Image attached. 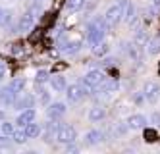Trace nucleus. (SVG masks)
Here are the masks:
<instances>
[{"label": "nucleus", "mask_w": 160, "mask_h": 154, "mask_svg": "<svg viewBox=\"0 0 160 154\" xmlns=\"http://www.w3.org/2000/svg\"><path fill=\"white\" fill-rule=\"evenodd\" d=\"M108 52H110V46H108L104 41H102L100 44H97V46H93V54H95V56H98V58H104Z\"/></svg>", "instance_id": "obj_21"}, {"label": "nucleus", "mask_w": 160, "mask_h": 154, "mask_svg": "<svg viewBox=\"0 0 160 154\" xmlns=\"http://www.w3.org/2000/svg\"><path fill=\"white\" fill-rule=\"evenodd\" d=\"M12 139H14V143H16V145H23L29 137H27V133H25V129H23V127H19V129H16V131H14Z\"/></svg>", "instance_id": "obj_20"}, {"label": "nucleus", "mask_w": 160, "mask_h": 154, "mask_svg": "<svg viewBox=\"0 0 160 154\" xmlns=\"http://www.w3.org/2000/svg\"><path fill=\"white\" fill-rule=\"evenodd\" d=\"M56 141L62 145H70V143H75L77 141V131L73 125H62L58 127V133H56Z\"/></svg>", "instance_id": "obj_4"}, {"label": "nucleus", "mask_w": 160, "mask_h": 154, "mask_svg": "<svg viewBox=\"0 0 160 154\" xmlns=\"http://www.w3.org/2000/svg\"><path fill=\"white\" fill-rule=\"evenodd\" d=\"M147 50H148V54H152V56L160 52V35H158V37H154V39H151V41L147 42Z\"/></svg>", "instance_id": "obj_19"}, {"label": "nucleus", "mask_w": 160, "mask_h": 154, "mask_svg": "<svg viewBox=\"0 0 160 154\" xmlns=\"http://www.w3.org/2000/svg\"><path fill=\"white\" fill-rule=\"evenodd\" d=\"M35 104V97L29 92H19V97H16V102H14V108L16 110H27V108H33Z\"/></svg>", "instance_id": "obj_6"}, {"label": "nucleus", "mask_w": 160, "mask_h": 154, "mask_svg": "<svg viewBox=\"0 0 160 154\" xmlns=\"http://www.w3.org/2000/svg\"><path fill=\"white\" fill-rule=\"evenodd\" d=\"M66 112H68V108H66L64 102H52V104H48V108H47L48 120H60V117L66 116Z\"/></svg>", "instance_id": "obj_7"}, {"label": "nucleus", "mask_w": 160, "mask_h": 154, "mask_svg": "<svg viewBox=\"0 0 160 154\" xmlns=\"http://www.w3.org/2000/svg\"><path fill=\"white\" fill-rule=\"evenodd\" d=\"M145 16L148 17V19H154L156 16H158V10L151 4V6H148V8H145Z\"/></svg>", "instance_id": "obj_32"}, {"label": "nucleus", "mask_w": 160, "mask_h": 154, "mask_svg": "<svg viewBox=\"0 0 160 154\" xmlns=\"http://www.w3.org/2000/svg\"><path fill=\"white\" fill-rule=\"evenodd\" d=\"M81 44H83L81 41H64L62 46H60V52L66 54V56H73L81 50Z\"/></svg>", "instance_id": "obj_11"}, {"label": "nucleus", "mask_w": 160, "mask_h": 154, "mask_svg": "<svg viewBox=\"0 0 160 154\" xmlns=\"http://www.w3.org/2000/svg\"><path fill=\"white\" fill-rule=\"evenodd\" d=\"M2 120H4V112H2V110H0V122H2Z\"/></svg>", "instance_id": "obj_38"}, {"label": "nucleus", "mask_w": 160, "mask_h": 154, "mask_svg": "<svg viewBox=\"0 0 160 154\" xmlns=\"http://www.w3.org/2000/svg\"><path fill=\"white\" fill-rule=\"evenodd\" d=\"M125 6H128V0H120L118 4H112V6L106 10L104 19H106L108 29H114L120 21H123V12H125Z\"/></svg>", "instance_id": "obj_2"}, {"label": "nucleus", "mask_w": 160, "mask_h": 154, "mask_svg": "<svg viewBox=\"0 0 160 154\" xmlns=\"http://www.w3.org/2000/svg\"><path fill=\"white\" fill-rule=\"evenodd\" d=\"M10 23H12V12H10V10H2V16H0V25L8 27Z\"/></svg>", "instance_id": "obj_29"}, {"label": "nucleus", "mask_w": 160, "mask_h": 154, "mask_svg": "<svg viewBox=\"0 0 160 154\" xmlns=\"http://www.w3.org/2000/svg\"><path fill=\"white\" fill-rule=\"evenodd\" d=\"M151 120H152L154 123H160V112H156V114H154V116L151 117Z\"/></svg>", "instance_id": "obj_35"}, {"label": "nucleus", "mask_w": 160, "mask_h": 154, "mask_svg": "<svg viewBox=\"0 0 160 154\" xmlns=\"http://www.w3.org/2000/svg\"><path fill=\"white\" fill-rule=\"evenodd\" d=\"M6 72H8V69H6V64H4V62H0V79H4V77H6Z\"/></svg>", "instance_id": "obj_34"}, {"label": "nucleus", "mask_w": 160, "mask_h": 154, "mask_svg": "<svg viewBox=\"0 0 160 154\" xmlns=\"http://www.w3.org/2000/svg\"><path fill=\"white\" fill-rule=\"evenodd\" d=\"M128 54H129V58L133 62H139V46H137L135 42L128 44Z\"/></svg>", "instance_id": "obj_27"}, {"label": "nucleus", "mask_w": 160, "mask_h": 154, "mask_svg": "<svg viewBox=\"0 0 160 154\" xmlns=\"http://www.w3.org/2000/svg\"><path fill=\"white\" fill-rule=\"evenodd\" d=\"M133 42L139 46H147V42H148V35H147V31L145 29H137V33L133 35Z\"/></svg>", "instance_id": "obj_18"}, {"label": "nucleus", "mask_w": 160, "mask_h": 154, "mask_svg": "<svg viewBox=\"0 0 160 154\" xmlns=\"http://www.w3.org/2000/svg\"><path fill=\"white\" fill-rule=\"evenodd\" d=\"M128 125L131 131H139V129H145L147 127V117L143 114H131L128 117Z\"/></svg>", "instance_id": "obj_10"}, {"label": "nucleus", "mask_w": 160, "mask_h": 154, "mask_svg": "<svg viewBox=\"0 0 160 154\" xmlns=\"http://www.w3.org/2000/svg\"><path fill=\"white\" fill-rule=\"evenodd\" d=\"M0 16H2V8H0Z\"/></svg>", "instance_id": "obj_39"}, {"label": "nucleus", "mask_w": 160, "mask_h": 154, "mask_svg": "<svg viewBox=\"0 0 160 154\" xmlns=\"http://www.w3.org/2000/svg\"><path fill=\"white\" fill-rule=\"evenodd\" d=\"M47 81H50V73L47 69H39L35 73V85H44Z\"/></svg>", "instance_id": "obj_22"}, {"label": "nucleus", "mask_w": 160, "mask_h": 154, "mask_svg": "<svg viewBox=\"0 0 160 154\" xmlns=\"http://www.w3.org/2000/svg\"><path fill=\"white\" fill-rule=\"evenodd\" d=\"M106 117V110L102 108V106H93V108L89 110V120L93 122V123H98V122H102Z\"/></svg>", "instance_id": "obj_16"}, {"label": "nucleus", "mask_w": 160, "mask_h": 154, "mask_svg": "<svg viewBox=\"0 0 160 154\" xmlns=\"http://www.w3.org/2000/svg\"><path fill=\"white\" fill-rule=\"evenodd\" d=\"M152 6H154L158 12H160V0H152Z\"/></svg>", "instance_id": "obj_37"}, {"label": "nucleus", "mask_w": 160, "mask_h": 154, "mask_svg": "<svg viewBox=\"0 0 160 154\" xmlns=\"http://www.w3.org/2000/svg\"><path fill=\"white\" fill-rule=\"evenodd\" d=\"M104 131H100V129H91V131H87L85 133V145L87 147H95V145H98V143H102L104 141Z\"/></svg>", "instance_id": "obj_9"}, {"label": "nucleus", "mask_w": 160, "mask_h": 154, "mask_svg": "<svg viewBox=\"0 0 160 154\" xmlns=\"http://www.w3.org/2000/svg\"><path fill=\"white\" fill-rule=\"evenodd\" d=\"M50 87H52V91L54 92H64L66 89H68V83H66V77H62V75H54V77H50Z\"/></svg>", "instance_id": "obj_15"}, {"label": "nucleus", "mask_w": 160, "mask_h": 154, "mask_svg": "<svg viewBox=\"0 0 160 154\" xmlns=\"http://www.w3.org/2000/svg\"><path fill=\"white\" fill-rule=\"evenodd\" d=\"M25 85H27V83H25V79H23V77H18V79H14L12 83H10V87H12L18 94H19V92H23Z\"/></svg>", "instance_id": "obj_26"}, {"label": "nucleus", "mask_w": 160, "mask_h": 154, "mask_svg": "<svg viewBox=\"0 0 160 154\" xmlns=\"http://www.w3.org/2000/svg\"><path fill=\"white\" fill-rule=\"evenodd\" d=\"M106 31H108V25H106L104 16H102V17H95L93 21H89L87 33H85V41H87V44H91V46L100 44L102 41H104Z\"/></svg>", "instance_id": "obj_1"}, {"label": "nucleus", "mask_w": 160, "mask_h": 154, "mask_svg": "<svg viewBox=\"0 0 160 154\" xmlns=\"http://www.w3.org/2000/svg\"><path fill=\"white\" fill-rule=\"evenodd\" d=\"M23 129H25V133H27V137H29V139H37L39 135H42V125H39L37 122L27 123Z\"/></svg>", "instance_id": "obj_17"}, {"label": "nucleus", "mask_w": 160, "mask_h": 154, "mask_svg": "<svg viewBox=\"0 0 160 154\" xmlns=\"http://www.w3.org/2000/svg\"><path fill=\"white\" fill-rule=\"evenodd\" d=\"M37 87H39V98H41V104L48 106V104H50V92L42 91V89H41V85H37Z\"/></svg>", "instance_id": "obj_31"}, {"label": "nucleus", "mask_w": 160, "mask_h": 154, "mask_svg": "<svg viewBox=\"0 0 160 154\" xmlns=\"http://www.w3.org/2000/svg\"><path fill=\"white\" fill-rule=\"evenodd\" d=\"M35 117H37V112L33 110V108H27V110H21V112H19V116H18L16 123H18L19 127H25L27 123L35 122Z\"/></svg>", "instance_id": "obj_13"}, {"label": "nucleus", "mask_w": 160, "mask_h": 154, "mask_svg": "<svg viewBox=\"0 0 160 154\" xmlns=\"http://www.w3.org/2000/svg\"><path fill=\"white\" fill-rule=\"evenodd\" d=\"M83 2L85 0H66V8H68V12H79L83 8Z\"/></svg>", "instance_id": "obj_24"}, {"label": "nucleus", "mask_w": 160, "mask_h": 154, "mask_svg": "<svg viewBox=\"0 0 160 154\" xmlns=\"http://www.w3.org/2000/svg\"><path fill=\"white\" fill-rule=\"evenodd\" d=\"M143 94H145V100L147 102H156L158 97H160V85L158 83H147L145 89H143Z\"/></svg>", "instance_id": "obj_8"}, {"label": "nucleus", "mask_w": 160, "mask_h": 154, "mask_svg": "<svg viewBox=\"0 0 160 154\" xmlns=\"http://www.w3.org/2000/svg\"><path fill=\"white\" fill-rule=\"evenodd\" d=\"M128 131H129V125H128V122H125V123H116V127H114V133H116L118 137L128 135Z\"/></svg>", "instance_id": "obj_30"}, {"label": "nucleus", "mask_w": 160, "mask_h": 154, "mask_svg": "<svg viewBox=\"0 0 160 154\" xmlns=\"http://www.w3.org/2000/svg\"><path fill=\"white\" fill-rule=\"evenodd\" d=\"M158 73H160V66H158Z\"/></svg>", "instance_id": "obj_40"}, {"label": "nucleus", "mask_w": 160, "mask_h": 154, "mask_svg": "<svg viewBox=\"0 0 160 154\" xmlns=\"http://www.w3.org/2000/svg\"><path fill=\"white\" fill-rule=\"evenodd\" d=\"M16 97H18V92L12 89V87H6V89H2L0 91V102H2L4 106H14V102H16Z\"/></svg>", "instance_id": "obj_14"}, {"label": "nucleus", "mask_w": 160, "mask_h": 154, "mask_svg": "<svg viewBox=\"0 0 160 154\" xmlns=\"http://www.w3.org/2000/svg\"><path fill=\"white\" fill-rule=\"evenodd\" d=\"M143 139L147 141V143H154V141L158 139V133L154 131V129H148V127H145V133H143Z\"/></svg>", "instance_id": "obj_28"}, {"label": "nucleus", "mask_w": 160, "mask_h": 154, "mask_svg": "<svg viewBox=\"0 0 160 154\" xmlns=\"http://www.w3.org/2000/svg\"><path fill=\"white\" fill-rule=\"evenodd\" d=\"M85 94L87 92H85L83 85H77V83H75V85H70L66 89V97H68V102H70V104H77Z\"/></svg>", "instance_id": "obj_5"}, {"label": "nucleus", "mask_w": 160, "mask_h": 154, "mask_svg": "<svg viewBox=\"0 0 160 154\" xmlns=\"http://www.w3.org/2000/svg\"><path fill=\"white\" fill-rule=\"evenodd\" d=\"M112 62H114V60H112V58H104V62H102V64H104V66L108 67V66H112Z\"/></svg>", "instance_id": "obj_36"}, {"label": "nucleus", "mask_w": 160, "mask_h": 154, "mask_svg": "<svg viewBox=\"0 0 160 154\" xmlns=\"http://www.w3.org/2000/svg\"><path fill=\"white\" fill-rule=\"evenodd\" d=\"M135 17H137V16H135V6H133L131 2H128V6H125V12H123V21H125V23H131Z\"/></svg>", "instance_id": "obj_23"}, {"label": "nucleus", "mask_w": 160, "mask_h": 154, "mask_svg": "<svg viewBox=\"0 0 160 154\" xmlns=\"http://www.w3.org/2000/svg\"><path fill=\"white\" fill-rule=\"evenodd\" d=\"M14 131H16L14 123H10V122L2 120V123H0V133H2V135H8V137H12V135H14Z\"/></svg>", "instance_id": "obj_25"}, {"label": "nucleus", "mask_w": 160, "mask_h": 154, "mask_svg": "<svg viewBox=\"0 0 160 154\" xmlns=\"http://www.w3.org/2000/svg\"><path fill=\"white\" fill-rule=\"evenodd\" d=\"M35 16H33L31 14V10L27 12V14H23V16H21V19H19V23H18V31L19 33H27L33 25H35Z\"/></svg>", "instance_id": "obj_12"}, {"label": "nucleus", "mask_w": 160, "mask_h": 154, "mask_svg": "<svg viewBox=\"0 0 160 154\" xmlns=\"http://www.w3.org/2000/svg\"><path fill=\"white\" fill-rule=\"evenodd\" d=\"M104 79H106V75L102 73L100 69H91V72H87L85 77L81 79V85H83L85 92H95V89H97Z\"/></svg>", "instance_id": "obj_3"}, {"label": "nucleus", "mask_w": 160, "mask_h": 154, "mask_svg": "<svg viewBox=\"0 0 160 154\" xmlns=\"http://www.w3.org/2000/svg\"><path fill=\"white\" fill-rule=\"evenodd\" d=\"M21 52H23V46L21 44H14L12 46V54H21Z\"/></svg>", "instance_id": "obj_33"}]
</instances>
